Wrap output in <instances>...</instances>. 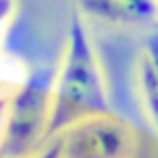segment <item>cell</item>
Segmentation results:
<instances>
[{
    "label": "cell",
    "mask_w": 158,
    "mask_h": 158,
    "mask_svg": "<svg viewBox=\"0 0 158 158\" xmlns=\"http://www.w3.org/2000/svg\"><path fill=\"white\" fill-rule=\"evenodd\" d=\"M7 98H0V143H2V134H5V121H7Z\"/></svg>",
    "instance_id": "7"
},
{
    "label": "cell",
    "mask_w": 158,
    "mask_h": 158,
    "mask_svg": "<svg viewBox=\"0 0 158 158\" xmlns=\"http://www.w3.org/2000/svg\"><path fill=\"white\" fill-rule=\"evenodd\" d=\"M93 115H113V106L85 18L76 7H72L67 44L61 63L54 69L50 134Z\"/></svg>",
    "instance_id": "1"
},
{
    "label": "cell",
    "mask_w": 158,
    "mask_h": 158,
    "mask_svg": "<svg viewBox=\"0 0 158 158\" xmlns=\"http://www.w3.org/2000/svg\"><path fill=\"white\" fill-rule=\"evenodd\" d=\"M52 93L54 72L46 67L28 72L26 80L18 85L7 104L0 158H26L46 136H50Z\"/></svg>",
    "instance_id": "2"
},
{
    "label": "cell",
    "mask_w": 158,
    "mask_h": 158,
    "mask_svg": "<svg viewBox=\"0 0 158 158\" xmlns=\"http://www.w3.org/2000/svg\"><path fill=\"white\" fill-rule=\"evenodd\" d=\"M82 18L123 26H158V0H74Z\"/></svg>",
    "instance_id": "4"
},
{
    "label": "cell",
    "mask_w": 158,
    "mask_h": 158,
    "mask_svg": "<svg viewBox=\"0 0 158 158\" xmlns=\"http://www.w3.org/2000/svg\"><path fill=\"white\" fill-rule=\"evenodd\" d=\"M15 13V0H0V37Z\"/></svg>",
    "instance_id": "6"
},
{
    "label": "cell",
    "mask_w": 158,
    "mask_h": 158,
    "mask_svg": "<svg viewBox=\"0 0 158 158\" xmlns=\"http://www.w3.org/2000/svg\"><path fill=\"white\" fill-rule=\"evenodd\" d=\"M143 52H145V54H147V59L152 61L154 72H156V78H158V26H154V28H152V33L145 37Z\"/></svg>",
    "instance_id": "5"
},
{
    "label": "cell",
    "mask_w": 158,
    "mask_h": 158,
    "mask_svg": "<svg viewBox=\"0 0 158 158\" xmlns=\"http://www.w3.org/2000/svg\"><path fill=\"white\" fill-rule=\"evenodd\" d=\"M61 158H132L134 139L128 126L115 115L85 117L56 139Z\"/></svg>",
    "instance_id": "3"
},
{
    "label": "cell",
    "mask_w": 158,
    "mask_h": 158,
    "mask_svg": "<svg viewBox=\"0 0 158 158\" xmlns=\"http://www.w3.org/2000/svg\"><path fill=\"white\" fill-rule=\"evenodd\" d=\"M35 158H61V149H59V143L54 141L48 149H44L41 154H37Z\"/></svg>",
    "instance_id": "8"
}]
</instances>
